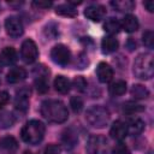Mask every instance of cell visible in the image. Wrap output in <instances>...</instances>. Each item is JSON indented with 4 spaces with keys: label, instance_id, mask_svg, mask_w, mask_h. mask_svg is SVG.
Masks as SVG:
<instances>
[{
    "label": "cell",
    "instance_id": "6da1fadb",
    "mask_svg": "<svg viewBox=\"0 0 154 154\" xmlns=\"http://www.w3.org/2000/svg\"><path fill=\"white\" fill-rule=\"evenodd\" d=\"M41 114L51 123H64L69 118L66 106L59 100H45L41 103Z\"/></svg>",
    "mask_w": 154,
    "mask_h": 154
},
{
    "label": "cell",
    "instance_id": "7a4b0ae2",
    "mask_svg": "<svg viewBox=\"0 0 154 154\" xmlns=\"http://www.w3.org/2000/svg\"><path fill=\"white\" fill-rule=\"evenodd\" d=\"M45 131H46V126L42 122L32 119L29 120L22 129L20 131V137L22 140L31 146L38 144L45 136Z\"/></svg>",
    "mask_w": 154,
    "mask_h": 154
},
{
    "label": "cell",
    "instance_id": "3957f363",
    "mask_svg": "<svg viewBox=\"0 0 154 154\" xmlns=\"http://www.w3.org/2000/svg\"><path fill=\"white\" fill-rule=\"evenodd\" d=\"M134 75L140 79H149L154 75V64L152 53H141L134 63Z\"/></svg>",
    "mask_w": 154,
    "mask_h": 154
},
{
    "label": "cell",
    "instance_id": "277c9868",
    "mask_svg": "<svg viewBox=\"0 0 154 154\" xmlns=\"http://www.w3.org/2000/svg\"><path fill=\"white\" fill-rule=\"evenodd\" d=\"M85 119L91 126L101 129V128H105L108 124L109 112L103 106L94 105L90 108H88V111L85 113Z\"/></svg>",
    "mask_w": 154,
    "mask_h": 154
},
{
    "label": "cell",
    "instance_id": "5b68a950",
    "mask_svg": "<svg viewBox=\"0 0 154 154\" xmlns=\"http://www.w3.org/2000/svg\"><path fill=\"white\" fill-rule=\"evenodd\" d=\"M88 154H109L108 141L101 135H93L87 142Z\"/></svg>",
    "mask_w": 154,
    "mask_h": 154
},
{
    "label": "cell",
    "instance_id": "8992f818",
    "mask_svg": "<svg viewBox=\"0 0 154 154\" xmlns=\"http://www.w3.org/2000/svg\"><path fill=\"white\" fill-rule=\"evenodd\" d=\"M48 76H49V71L46 66L43 65H37L34 69V82H35V87L37 89L38 93L43 94L46 91H48Z\"/></svg>",
    "mask_w": 154,
    "mask_h": 154
},
{
    "label": "cell",
    "instance_id": "52a82bcc",
    "mask_svg": "<svg viewBox=\"0 0 154 154\" xmlns=\"http://www.w3.org/2000/svg\"><path fill=\"white\" fill-rule=\"evenodd\" d=\"M51 58L53 63L60 66H66L71 60V52L65 45H57L51 51Z\"/></svg>",
    "mask_w": 154,
    "mask_h": 154
},
{
    "label": "cell",
    "instance_id": "ba28073f",
    "mask_svg": "<svg viewBox=\"0 0 154 154\" xmlns=\"http://www.w3.org/2000/svg\"><path fill=\"white\" fill-rule=\"evenodd\" d=\"M20 57L23 61L26 64H32L34 61H36L38 57V49H37L36 43L32 40L28 38L23 41L22 47H20Z\"/></svg>",
    "mask_w": 154,
    "mask_h": 154
},
{
    "label": "cell",
    "instance_id": "9c48e42d",
    "mask_svg": "<svg viewBox=\"0 0 154 154\" xmlns=\"http://www.w3.org/2000/svg\"><path fill=\"white\" fill-rule=\"evenodd\" d=\"M5 29H6L7 35H10L11 37H14V38L22 36L23 32H24V28H23L22 20L18 17H14V16H11V17L6 18Z\"/></svg>",
    "mask_w": 154,
    "mask_h": 154
},
{
    "label": "cell",
    "instance_id": "30bf717a",
    "mask_svg": "<svg viewBox=\"0 0 154 154\" xmlns=\"http://www.w3.org/2000/svg\"><path fill=\"white\" fill-rule=\"evenodd\" d=\"M84 16L93 22H100L106 16V8L102 5L93 4L84 10Z\"/></svg>",
    "mask_w": 154,
    "mask_h": 154
},
{
    "label": "cell",
    "instance_id": "8fae6325",
    "mask_svg": "<svg viewBox=\"0 0 154 154\" xmlns=\"http://www.w3.org/2000/svg\"><path fill=\"white\" fill-rule=\"evenodd\" d=\"M96 76L101 83H108L113 78V69L107 63H100L96 67Z\"/></svg>",
    "mask_w": 154,
    "mask_h": 154
},
{
    "label": "cell",
    "instance_id": "7c38bea8",
    "mask_svg": "<svg viewBox=\"0 0 154 154\" xmlns=\"http://www.w3.org/2000/svg\"><path fill=\"white\" fill-rule=\"evenodd\" d=\"M109 135L113 140H117V141H122L128 135V129H126V124L123 123L122 120H116L112 126H111V130H109Z\"/></svg>",
    "mask_w": 154,
    "mask_h": 154
},
{
    "label": "cell",
    "instance_id": "4fadbf2b",
    "mask_svg": "<svg viewBox=\"0 0 154 154\" xmlns=\"http://www.w3.org/2000/svg\"><path fill=\"white\" fill-rule=\"evenodd\" d=\"M29 95H30V90L28 88H22L20 90L17 91L16 95V108L19 111H26L28 106H29Z\"/></svg>",
    "mask_w": 154,
    "mask_h": 154
},
{
    "label": "cell",
    "instance_id": "5bb4252c",
    "mask_svg": "<svg viewBox=\"0 0 154 154\" xmlns=\"http://www.w3.org/2000/svg\"><path fill=\"white\" fill-rule=\"evenodd\" d=\"M26 78V71L23 67H12L6 75V79L8 83L14 84L24 81Z\"/></svg>",
    "mask_w": 154,
    "mask_h": 154
},
{
    "label": "cell",
    "instance_id": "9a60e30c",
    "mask_svg": "<svg viewBox=\"0 0 154 154\" xmlns=\"http://www.w3.org/2000/svg\"><path fill=\"white\" fill-rule=\"evenodd\" d=\"M128 134L131 136H138L144 130V122L140 118H134L126 124Z\"/></svg>",
    "mask_w": 154,
    "mask_h": 154
},
{
    "label": "cell",
    "instance_id": "2e32d148",
    "mask_svg": "<svg viewBox=\"0 0 154 154\" xmlns=\"http://www.w3.org/2000/svg\"><path fill=\"white\" fill-rule=\"evenodd\" d=\"M120 25H122V29H124L126 32H135L140 26L138 19L132 14H126L123 18Z\"/></svg>",
    "mask_w": 154,
    "mask_h": 154
},
{
    "label": "cell",
    "instance_id": "e0dca14e",
    "mask_svg": "<svg viewBox=\"0 0 154 154\" xmlns=\"http://www.w3.org/2000/svg\"><path fill=\"white\" fill-rule=\"evenodd\" d=\"M18 57H17V52L13 47H5L2 51H1V54H0V60L6 64V65H12L17 61Z\"/></svg>",
    "mask_w": 154,
    "mask_h": 154
},
{
    "label": "cell",
    "instance_id": "ac0fdd59",
    "mask_svg": "<svg viewBox=\"0 0 154 154\" xmlns=\"http://www.w3.org/2000/svg\"><path fill=\"white\" fill-rule=\"evenodd\" d=\"M61 142L64 144V147L66 149H72L77 142H78V137L76 135V132H73L71 129H67L63 132V136H61Z\"/></svg>",
    "mask_w": 154,
    "mask_h": 154
},
{
    "label": "cell",
    "instance_id": "d6986e66",
    "mask_svg": "<svg viewBox=\"0 0 154 154\" xmlns=\"http://www.w3.org/2000/svg\"><path fill=\"white\" fill-rule=\"evenodd\" d=\"M118 46H119V42L116 37L113 36H106L102 38V42H101V48H102V52L108 54V53H113L118 49Z\"/></svg>",
    "mask_w": 154,
    "mask_h": 154
},
{
    "label": "cell",
    "instance_id": "ffe728a7",
    "mask_svg": "<svg viewBox=\"0 0 154 154\" xmlns=\"http://www.w3.org/2000/svg\"><path fill=\"white\" fill-rule=\"evenodd\" d=\"M54 87H55V90L60 94H67L71 89V83L70 81L64 77V76H57L55 79H54Z\"/></svg>",
    "mask_w": 154,
    "mask_h": 154
},
{
    "label": "cell",
    "instance_id": "44dd1931",
    "mask_svg": "<svg viewBox=\"0 0 154 154\" xmlns=\"http://www.w3.org/2000/svg\"><path fill=\"white\" fill-rule=\"evenodd\" d=\"M111 6L118 12H130L135 7V2L131 0H116L111 2Z\"/></svg>",
    "mask_w": 154,
    "mask_h": 154
},
{
    "label": "cell",
    "instance_id": "7402d4cb",
    "mask_svg": "<svg viewBox=\"0 0 154 154\" xmlns=\"http://www.w3.org/2000/svg\"><path fill=\"white\" fill-rule=\"evenodd\" d=\"M57 14H60L63 17H76L77 16V10L75 6L67 4H60L55 7Z\"/></svg>",
    "mask_w": 154,
    "mask_h": 154
},
{
    "label": "cell",
    "instance_id": "603a6c76",
    "mask_svg": "<svg viewBox=\"0 0 154 154\" xmlns=\"http://www.w3.org/2000/svg\"><path fill=\"white\" fill-rule=\"evenodd\" d=\"M103 29H105L106 32L109 34V36H112V35H116V34H118L120 31L122 25H120V22L118 19H116V18H108L106 20V23L103 24Z\"/></svg>",
    "mask_w": 154,
    "mask_h": 154
},
{
    "label": "cell",
    "instance_id": "cb8c5ba5",
    "mask_svg": "<svg viewBox=\"0 0 154 154\" xmlns=\"http://www.w3.org/2000/svg\"><path fill=\"white\" fill-rule=\"evenodd\" d=\"M108 91L111 95L113 96H119V95H123L125 91H126V83L125 81H116L113 82L109 87H108Z\"/></svg>",
    "mask_w": 154,
    "mask_h": 154
},
{
    "label": "cell",
    "instance_id": "d4e9b609",
    "mask_svg": "<svg viewBox=\"0 0 154 154\" xmlns=\"http://www.w3.org/2000/svg\"><path fill=\"white\" fill-rule=\"evenodd\" d=\"M130 93H131V96H134L137 100L147 99L149 96V90L142 84H134L131 90H130Z\"/></svg>",
    "mask_w": 154,
    "mask_h": 154
},
{
    "label": "cell",
    "instance_id": "484cf974",
    "mask_svg": "<svg viewBox=\"0 0 154 154\" xmlns=\"http://www.w3.org/2000/svg\"><path fill=\"white\" fill-rule=\"evenodd\" d=\"M0 148L4 150H7V152H12V150L18 148V142L14 137L6 136V137L0 140Z\"/></svg>",
    "mask_w": 154,
    "mask_h": 154
},
{
    "label": "cell",
    "instance_id": "4316f807",
    "mask_svg": "<svg viewBox=\"0 0 154 154\" xmlns=\"http://www.w3.org/2000/svg\"><path fill=\"white\" fill-rule=\"evenodd\" d=\"M14 124V117L12 113L4 111L0 113V128L1 129H8Z\"/></svg>",
    "mask_w": 154,
    "mask_h": 154
},
{
    "label": "cell",
    "instance_id": "83f0119b",
    "mask_svg": "<svg viewBox=\"0 0 154 154\" xmlns=\"http://www.w3.org/2000/svg\"><path fill=\"white\" fill-rule=\"evenodd\" d=\"M144 109V106L137 103V102H134V101H128L126 103H124V111L126 113H137V112H142Z\"/></svg>",
    "mask_w": 154,
    "mask_h": 154
},
{
    "label": "cell",
    "instance_id": "f1b7e54d",
    "mask_svg": "<svg viewBox=\"0 0 154 154\" xmlns=\"http://www.w3.org/2000/svg\"><path fill=\"white\" fill-rule=\"evenodd\" d=\"M70 106L75 113H79L83 108V100L79 96H72L70 99Z\"/></svg>",
    "mask_w": 154,
    "mask_h": 154
},
{
    "label": "cell",
    "instance_id": "f546056e",
    "mask_svg": "<svg viewBox=\"0 0 154 154\" xmlns=\"http://www.w3.org/2000/svg\"><path fill=\"white\" fill-rule=\"evenodd\" d=\"M59 34V30H58V25L55 23H49L45 26V35L49 38H54L57 37V35Z\"/></svg>",
    "mask_w": 154,
    "mask_h": 154
},
{
    "label": "cell",
    "instance_id": "4dcf8cb0",
    "mask_svg": "<svg viewBox=\"0 0 154 154\" xmlns=\"http://www.w3.org/2000/svg\"><path fill=\"white\" fill-rule=\"evenodd\" d=\"M142 41H143V43H144L146 47L153 48V46H154V32L152 30L144 31L143 35H142Z\"/></svg>",
    "mask_w": 154,
    "mask_h": 154
},
{
    "label": "cell",
    "instance_id": "1f68e13d",
    "mask_svg": "<svg viewBox=\"0 0 154 154\" xmlns=\"http://www.w3.org/2000/svg\"><path fill=\"white\" fill-rule=\"evenodd\" d=\"M73 87H75V89H76L77 91L83 93V91L87 89V81H85L82 76H77V77H75V79H73Z\"/></svg>",
    "mask_w": 154,
    "mask_h": 154
},
{
    "label": "cell",
    "instance_id": "d6a6232c",
    "mask_svg": "<svg viewBox=\"0 0 154 154\" xmlns=\"http://www.w3.org/2000/svg\"><path fill=\"white\" fill-rule=\"evenodd\" d=\"M112 154H130V150L124 143H118L112 149Z\"/></svg>",
    "mask_w": 154,
    "mask_h": 154
},
{
    "label": "cell",
    "instance_id": "836d02e7",
    "mask_svg": "<svg viewBox=\"0 0 154 154\" xmlns=\"http://www.w3.org/2000/svg\"><path fill=\"white\" fill-rule=\"evenodd\" d=\"M43 154H60V147L58 144H48L45 150H43Z\"/></svg>",
    "mask_w": 154,
    "mask_h": 154
},
{
    "label": "cell",
    "instance_id": "e575fe53",
    "mask_svg": "<svg viewBox=\"0 0 154 154\" xmlns=\"http://www.w3.org/2000/svg\"><path fill=\"white\" fill-rule=\"evenodd\" d=\"M87 64H88V60H87L85 55H84L83 53H81V54L78 55V58H77V61H76L77 69H84V66H85Z\"/></svg>",
    "mask_w": 154,
    "mask_h": 154
},
{
    "label": "cell",
    "instance_id": "d590c367",
    "mask_svg": "<svg viewBox=\"0 0 154 154\" xmlns=\"http://www.w3.org/2000/svg\"><path fill=\"white\" fill-rule=\"evenodd\" d=\"M52 5V1H32V6L37 8H49Z\"/></svg>",
    "mask_w": 154,
    "mask_h": 154
},
{
    "label": "cell",
    "instance_id": "8d00e7d4",
    "mask_svg": "<svg viewBox=\"0 0 154 154\" xmlns=\"http://www.w3.org/2000/svg\"><path fill=\"white\" fill-rule=\"evenodd\" d=\"M8 99H10V95L7 91H0V108L8 102Z\"/></svg>",
    "mask_w": 154,
    "mask_h": 154
},
{
    "label": "cell",
    "instance_id": "74e56055",
    "mask_svg": "<svg viewBox=\"0 0 154 154\" xmlns=\"http://www.w3.org/2000/svg\"><path fill=\"white\" fill-rule=\"evenodd\" d=\"M143 5H144V7L147 8V11H149V12H153V11H154V2H153L152 0L144 1Z\"/></svg>",
    "mask_w": 154,
    "mask_h": 154
},
{
    "label": "cell",
    "instance_id": "f35d334b",
    "mask_svg": "<svg viewBox=\"0 0 154 154\" xmlns=\"http://www.w3.org/2000/svg\"><path fill=\"white\" fill-rule=\"evenodd\" d=\"M128 47H129L130 51H132V49L136 47V42H135L132 38H129V41H128Z\"/></svg>",
    "mask_w": 154,
    "mask_h": 154
}]
</instances>
